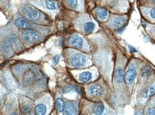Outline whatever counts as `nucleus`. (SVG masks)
I'll list each match as a JSON object with an SVG mask.
<instances>
[{
  "mask_svg": "<svg viewBox=\"0 0 155 115\" xmlns=\"http://www.w3.org/2000/svg\"><path fill=\"white\" fill-rule=\"evenodd\" d=\"M22 37L28 43H33L40 39V36L35 31L30 29L25 30L22 33Z\"/></svg>",
  "mask_w": 155,
  "mask_h": 115,
  "instance_id": "nucleus-3",
  "label": "nucleus"
},
{
  "mask_svg": "<svg viewBox=\"0 0 155 115\" xmlns=\"http://www.w3.org/2000/svg\"><path fill=\"white\" fill-rule=\"evenodd\" d=\"M137 76V72L134 69H129L126 72L125 74V81L128 85L132 84L136 79Z\"/></svg>",
  "mask_w": 155,
  "mask_h": 115,
  "instance_id": "nucleus-6",
  "label": "nucleus"
},
{
  "mask_svg": "<svg viewBox=\"0 0 155 115\" xmlns=\"http://www.w3.org/2000/svg\"><path fill=\"white\" fill-rule=\"evenodd\" d=\"M68 5L73 8V9H77L78 7V0H66Z\"/></svg>",
  "mask_w": 155,
  "mask_h": 115,
  "instance_id": "nucleus-21",
  "label": "nucleus"
},
{
  "mask_svg": "<svg viewBox=\"0 0 155 115\" xmlns=\"http://www.w3.org/2000/svg\"><path fill=\"white\" fill-rule=\"evenodd\" d=\"M60 56L59 55H57L55 57H54V58H53V61H52L53 64L56 65L58 64L60 61Z\"/></svg>",
  "mask_w": 155,
  "mask_h": 115,
  "instance_id": "nucleus-23",
  "label": "nucleus"
},
{
  "mask_svg": "<svg viewBox=\"0 0 155 115\" xmlns=\"http://www.w3.org/2000/svg\"><path fill=\"white\" fill-rule=\"evenodd\" d=\"M146 113L147 114H155V109L149 108L147 110Z\"/></svg>",
  "mask_w": 155,
  "mask_h": 115,
  "instance_id": "nucleus-25",
  "label": "nucleus"
},
{
  "mask_svg": "<svg viewBox=\"0 0 155 115\" xmlns=\"http://www.w3.org/2000/svg\"><path fill=\"white\" fill-rule=\"evenodd\" d=\"M115 77L118 83H121L123 81V70L121 68L119 67L116 69Z\"/></svg>",
  "mask_w": 155,
  "mask_h": 115,
  "instance_id": "nucleus-18",
  "label": "nucleus"
},
{
  "mask_svg": "<svg viewBox=\"0 0 155 115\" xmlns=\"http://www.w3.org/2000/svg\"><path fill=\"white\" fill-rule=\"evenodd\" d=\"M47 113V107L43 104H38L35 107V113L36 114H45Z\"/></svg>",
  "mask_w": 155,
  "mask_h": 115,
  "instance_id": "nucleus-17",
  "label": "nucleus"
},
{
  "mask_svg": "<svg viewBox=\"0 0 155 115\" xmlns=\"http://www.w3.org/2000/svg\"><path fill=\"white\" fill-rule=\"evenodd\" d=\"M150 16L153 19L155 20V7H153V9H150Z\"/></svg>",
  "mask_w": 155,
  "mask_h": 115,
  "instance_id": "nucleus-24",
  "label": "nucleus"
},
{
  "mask_svg": "<svg viewBox=\"0 0 155 115\" xmlns=\"http://www.w3.org/2000/svg\"><path fill=\"white\" fill-rule=\"evenodd\" d=\"M95 24L91 21L86 22L83 25V31L85 33H92L95 29Z\"/></svg>",
  "mask_w": 155,
  "mask_h": 115,
  "instance_id": "nucleus-12",
  "label": "nucleus"
},
{
  "mask_svg": "<svg viewBox=\"0 0 155 115\" xmlns=\"http://www.w3.org/2000/svg\"><path fill=\"white\" fill-rule=\"evenodd\" d=\"M87 61V56L82 54V53H74L69 59V62H70L71 65L75 68L83 67L86 64Z\"/></svg>",
  "mask_w": 155,
  "mask_h": 115,
  "instance_id": "nucleus-2",
  "label": "nucleus"
},
{
  "mask_svg": "<svg viewBox=\"0 0 155 115\" xmlns=\"http://www.w3.org/2000/svg\"><path fill=\"white\" fill-rule=\"evenodd\" d=\"M153 73V70L149 66H145L141 70V75L145 78L149 77Z\"/></svg>",
  "mask_w": 155,
  "mask_h": 115,
  "instance_id": "nucleus-19",
  "label": "nucleus"
},
{
  "mask_svg": "<svg viewBox=\"0 0 155 115\" xmlns=\"http://www.w3.org/2000/svg\"><path fill=\"white\" fill-rule=\"evenodd\" d=\"M126 22V18L124 16H116L112 20V26L115 28H120L124 27V24Z\"/></svg>",
  "mask_w": 155,
  "mask_h": 115,
  "instance_id": "nucleus-7",
  "label": "nucleus"
},
{
  "mask_svg": "<svg viewBox=\"0 0 155 115\" xmlns=\"http://www.w3.org/2000/svg\"><path fill=\"white\" fill-rule=\"evenodd\" d=\"M92 79V74L91 72H84L79 76V80L81 83H87Z\"/></svg>",
  "mask_w": 155,
  "mask_h": 115,
  "instance_id": "nucleus-11",
  "label": "nucleus"
},
{
  "mask_svg": "<svg viewBox=\"0 0 155 115\" xmlns=\"http://www.w3.org/2000/svg\"><path fill=\"white\" fill-rule=\"evenodd\" d=\"M64 113L66 114H77V107L73 102H67L65 105Z\"/></svg>",
  "mask_w": 155,
  "mask_h": 115,
  "instance_id": "nucleus-9",
  "label": "nucleus"
},
{
  "mask_svg": "<svg viewBox=\"0 0 155 115\" xmlns=\"http://www.w3.org/2000/svg\"><path fill=\"white\" fill-rule=\"evenodd\" d=\"M35 79V74L31 71L27 72L24 77V81L26 85H30L33 83Z\"/></svg>",
  "mask_w": 155,
  "mask_h": 115,
  "instance_id": "nucleus-13",
  "label": "nucleus"
},
{
  "mask_svg": "<svg viewBox=\"0 0 155 115\" xmlns=\"http://www.w3.org/2000/svg\"><path fill=\"white\" fill-rule=\"evenodd\" d=\"M130 52L134 53V52H136V50L134 48L132 47V46H130Z\"/></svg>",
  "mask_w": 155,
  "mask_h": 115,
  "instance_id": "nucleus-27",
  "label": "nucleus"
},
{
  "mask_svg": "<svg viewBox=\"0 0 155 115\" xmlns=\"http://www.w3.org/2000/svg\"><path fill=\"white\" fill-rule=\"evenodd\" d=\"M30 108L28 106H24V107H23L22 108V109H21V110H22V112H23V113H27L28 112H29L30 111Z\"/></svg>",
  "mask_w": 155,
  "mask_h": 115,
  "instance_id": "nucleus-26",
  "label": "nucleus"
},
{
  "mask_svg": "<svg viewBox=\"0 0 155 115\" xmlns=\"http://www.w3.org/2000/svg\"><path fill=\"white\" fill-rule=\"evenodd\" d=\"M155 93V83H154L151 86L147 89L143 93V97L144 98H148L151 97Z\"/></svg>",
  "mask_w": 155,
  "mask_h": 115,
  "instance_id": "nucleus-14",
  "label": "nucleus"
},
{
  "mask_svg": "<svg viewBox=\"0 0 155 115\" xmlns=\"http://www.w3.org/2000/svg\"><path fill=\"white\" fill-rule=\"evenodd\" d=\"M96 14L98 17L102 20H105L108 17V12L104 8L100 7L96 9Z\"/></svg>",
  "mask_w": 155,
  "mask_h": 115,
  "instance_id": "nucleus-15",
  "label": "nucleus"
},
{
  "mask_svg": "<svg viewBox=\"0 0 155 115\" xmlns=\"http://www.w3.org/2000/svg\"><path fill=\"white\" fill-rule=\"evenodd\" d=\"M88 92L90 95L92 96H100L104 92V88L100 85H92L88 87Z\"/></svg>",
  "mask_w": 155,
  "mask_h": 115,
  "instance_id": "nucleus-5",
  "label": "nucleus"
},
{
  "mask_svg": "<svg viewBox=\"0 0 155 115\" xmlns=\"http://www.w3.org/2000/svg\"><path fill=\"white\" fill-rule=\"evenodd\" d=\"M93 113L96 114H101L104 113L105 106L102 102H97L94 104L92 107Z\"/></svg>",
  "mask_w": 155,
  "mask_h": 115,
  "instance_id": "nucleus-10",
  "label": "nucleus"
},
{
  "mask_svg": "<svg viewBox=\"0 0 155 115\" xmlns=\"http://www.w3.org/2000/svg\"><path fill=\"white\" fill-rule=\"evenodd\" d=\"M45 5L47 7L48 9L49 10H56L58 9V6L55 2L52 1V0H45Z\"/></svg>",
  "mask_w": 155,
  "mask_h": 115,
  "instance_id": "nucleus-20",
  "label": "nucleus"
},
{
  "mask_svg": "<svg viewBox=\"0 0 155 115\" xmlns=\"http://www.w3.org/2000/svg\"><path fill=\"white\" fill-rule=\"evenodd\" d=\"M20 11L24 17L31 21H37L40 19L41 14L35 7L30 5H24L22 6Z\"/></svg>",
  "mask_w": 155,
  "mask_h": 115,
  "instance_id": "nucleus-1",
  "label": "nucleus"
},
{
  "mask_svg": "<svg viewBox=\"0 0 155 115\" xmlns=\"http://www.w3.org/2000/svg\"><path fill=\"white\" fill-rule=\"evenodd\" d=\"M154 101L155 102V98H154Z\"/></svg>",
  "mask_w": 155,
  "mask_h": 115,
  "instance_id": "nucleus-29",
  "label": "nucleus"
},
{
  "mask_svg": "<svg viewBox=\"0 0 155 115\" xmlns=\"http://www.w3.org/2000/svg\"><path fill=\"white\" fill-rule=\"evenodd\" d=\"M15 25L18 28L23 29V30H28L31 28L30 23L28 22L26 20L22 18H18L15 20Z\"/></svg>",
  "mask_w": 155,
  "mask_h": 115,
  "instance_id": "nucleus-8",
  "label": "nucleus"
},
{
  "mask_svg": "<svg viewBox=\"0 0 155 115\" xmlns=\"http://www.w3.org/2000/svg\"><path fill=\"white\" fill-rule=\"evenodd\" d=\"M152 2H153V3L154 4H155V0H152Z\"/></svg>",
  "mask_w": 155,
  "mask_h": 115,
  "instance_id": "nucleus-28",
  "label": "nucleus"
},
{
  "mask_svg": "<svg viewBox=\"0 0 155 115\" xmlns=\"http://www.w3.org/2000/svg\"><path fill=\"white\" fill-rule=\"evenodd\" d=\"M69 43L73 47L77 48L78 49H81L83 47L84 40L83 38L79 36L78 34H73L70 38H69Z\"/></svg>",
  "mask_w": 155,
  "mask_h": 115,
  "instance_id": "nucleus-4",
  "label": "nucleus"
},
{
  "mask_svg": "<svg viewBox=\"0 0 155 115\" xmlns=\"http://www.w3.org/2000/svg\"><path fill=\"white\" fill-rule=\"evenodd\" d=\"M38 83L41 86H43V85H45V77L42 76H39L38 77Z\"/></svg>",
  "mask_w": 155,
  "mask_h": 115,
  "instance_id": "nucleus-22",
  "label": "nucleus"
},
{
  "mask_svg": "<svg viewBox=\"0 0 155 115\" xmlns=\"http://www.w3.org/2000/svg\"><path fill=\"white\" fill-rule=\"evenodd\" d=\"M56 110L59 113H62L64 110L65 104L62 98H58L56 101Z\"/></svg>",
  "mask_w": 155,
  "mask_h": 115,
  "instance_id": "nucleus-16",
  "label": "nucleus"
}]
</instances>
